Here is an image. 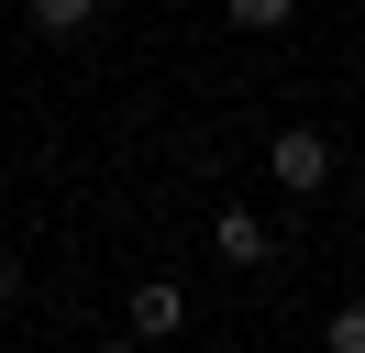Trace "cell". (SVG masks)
Masks as SVG:
<instances>
[{
  "label": "cell",
  "mask_w": 365,
  "mask_h": 353,
  "mask_svg": "<svg viewBox=\"0 0 365 353\" xmlns=\"http://www.w3.org/2000/svg\"><path fill=\"white\" fill-rule=\"evenodd\" d=\"M266 176H277V188H299V199H321V188H332V132L288 122V132L266 144Z\"/></svg>",
  "instance_id": "cell-1"
},
{
  "label": "cell",
  "mask_w": 365,
  "mask_h": 353,
  "mask_svg": "<svg viewBox=\"0 0 365 353\" xmlns=\"http://www.w3.org/2000/svg\"><path fill=\"white\" fill-rule=\"evenodd\" d=\"M122 331H133V342H178L188 331V287L178 276H144L133 298H122Z\"/></svg>",
  "instance_id": "cell-2"
},
{
  "label": "cell",
  "mask_w": 365,
  "mask_h": 353,
  "mask_svg": "<svg viewBox=\"0 0 365 353\" xmlns=\"http://www.w3.org/2000/svg\"><path fill=\"white\" fill-rule=\"evenodd\" d=\"M210 243H222V265H266V254H277V232H266L255 210H222V221H210Z\"/></svg>",
  "instance_id": "cell-3"
},
{
  "label": "cell",
  "mask_w": 365,
  "mask_h": 353,
  "mask_svg": "<svg viewBox=\"0 0 365 353\" xmlns=\"http://www.w3.org/2000/svg\"><path fill=\"white\" fill-rule=\"evenodd\" d=\"M23 22H34L45 44H78V33L100 22V0H23Z\"/></svg>",
  "instance_id": "cell-4"
},
{
  "label": "cell",
  "mask_w": 365,
  "mask_h": 353,
  "mask_svg": "<svg viewBox=\"0 0 365 353\" xmlns=\"http://www.w3.org/2000/svg\"><path fill=\"white\" fill-rule=\"evenodd\" d=\"M222 11H232V33H288L299 0H222Z\"/></svg>",
  "instance_id": "cell-5"
},
{
  "label": "cell",
  "mask_w": 365,
  "mask_h": 353,
  "mask_svg": "<svg viewBox=\"0 0 365 353\" xmlns=\"http://www.w3.org/2000/svg\"><path fill=\"white\" fill-rule=\"evenodd\" d=\"M321 353H365V298H332V320H321Z\"/></svg>",
  "instance_id": "cell-6"
},
{
  "label": "cell",
  "mask_w": 365,
  "mask_h": 353,
  "mask_svg": "<svg viewBox=\"0 0 365 353\" xmlns=\"http://www.w3.org/2000/svg\"><path fill=\"white\" fill-rule=\"evenodd\" d=\"M11 298H23V265H11V254H0V309H11Z\"/></svg>",
  "instance_id": "cell-7"
},
{
  "label": "cell",
  "mask_w": 365,
  "mask_h": 353,
  "mask_svg": "<svg viewBox=\"0 0 365 353\" xmlns=\"http://www.w3.org/2000/svg\"><path fill=\"white\" fill-rule=\"evenodd\" d=\"M89 353H155V342H133V331H122V342H89Z\"/></svg>",
  "instance_id": "cell-8"
},
{
  "label": "cell",
  "mask_w": 365,
  "mask_h": 353,
  "mask_svg": "<svg viewBox=\"0 0 365 353\" xmlns=\"http://www.w3.org/2000/svg\"><path fill=\"white\" fill-rule=\"evenodd\" d=\"M354 298H365V265H354Z\"/></svg>",
  "instance_id": "cell-9"
}]
</instances>
